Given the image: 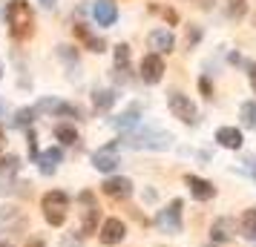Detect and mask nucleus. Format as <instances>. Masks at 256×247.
Returning <instances> with one entry per match:
<instances>
[{
  "mask_svg": "<svg viewBox=\"0 0 256 247\" xmlns=\"http://www.w3.org/2000/svg\"><path fill=\"white\" fill-rule=\"evenodd\" d=\"M38 3H40V6H46V9H55V3H58V0H38Z\"/></svg>",
  "mask_w": 256,
  "mask_h": 247,
  "instance_id": "473e14b6",
  "label": "nucleus"
},
{
  "mask_svg": "<svg viewBox=\"0 0 256 247\" xmlns=\"http://www.w3.org/2000/svg\"><path fill=\"white\" fill-rule=\"evenodd\" d=\"M35 109L32 106H24V109H18L14 112V127H32V121H35Z\"/></svg>",
  "mask_w": 256,
  "mask_h": 247,
  "instance_id": "393cba45",
  "label": "nucleus"
},
{
  "mask_svg": "<svg viewBox=\"0 0 256 247\" xmlns=\"http://www.w3.org/2000/svg\"><path fill=\"white\" fill-rule=\"evenodd\" d=\"M18 167H20V161H18L14 155L0 158V173H3V176H14V173H18Z\"/></svg>",
  "mask_w": 256,
  "mask_h": 247,
  "instance_id": "a878e982",
  "label": "nucleus"
},
{
  "mask_svg": "<svg viewBox=\"0 0 256 247\" xmlns=\"http://www.w3.org/2000/svg\"><path fill=\"white\" fill-rule=\"evenodd\" d=\"M55 138H58L60 144H66V147H75V144H78V132H75V127L60 124V127H55Z\"/></svg>",
  "mask_w": 256,
  "mask_h": 247,
  "instance_id": "5701e85b",
  "label": "nucleus"
},
{
  "mask_svg": "<svg viewBox=\"0 0 256 247\" xmlns=\"http://www.w3.org/2000/svg\"><path fill=\"white\" fill-rule=\"evenodd\" d=\"M216 141L224 147V150H242V130H236V127H219L216 130Z\"/></svg>",
  "mask_w": 256,
  "mask_h": 247,
  "instance_id": "dca6fc26",
  "label": "nucleus"
},
{
  "mask_svg": "<svg viewBox=\"0 0 256 247\" xmlns=\"http://www.w3.org/2000/svg\"><path fill=\"white\" fill-rule=\"evenodd\" d=\"M184 184L190 187V196L196 201H210L213 196H216V187L210 184L208 178H198V176H187Z\"/></svg>",
  "mask_w": 256,
  "mask_h": 247,
  "instance_id": "2eb2a0df",
  "label": "nucleus"
},
{
  "mask_svg": "<svg viewBox=\"0 0 256 247\" xmlns=\"http://www.w3.org/2000/svg\"><path fill=\"white\" fill-rule=\"evenodd\" d=\"M32 109L35 112H49V115H60V118H78V109L72 104H66V101H58V98H44Z\"/></svg>",
  "mask_w": 256,
  "mask_h": 247,
  "instance_id": "f8f14e48",
  "label": "nucleus"
},
{
  "mask_svg": "<svg viewBox=\"0 0 256 247\" xmlns=\"http://www.w3.org/2000/svg\"><path fill=\"white\" fill-rule=\"evenodd\" d=\"M167 106H170L173 118H178L182 124H193L196 121V104L184 92H170L167 95Z\"/></svg>",
  "mask_w": 256,
  "mask_h": 247,
  "instance_id": "423d86ee",
  "label": "nucleus"
},
{
  "mask_svg": "<svg viewBox=\"0 0 256 247\" xmlns=\"http://www.w3.org/2000/svg\"><path fill=\"white\" fill-rule=\"evenodd\" d=\"M182 199H173L164 210H158V216H156V227L162 230V233L167 236H176L182 233Z\"/></svg>",
  "mask_w": 256,
  "mask_h": 247,
  "instance_id": "20e7f679",
  "label": "nucleus"
},
{
  "mask_svg": "<svg viewBox=\"0 0 256 247\" xmlns=\"http://www.w3.org/2000/svg\"><path fill=\"white\" fill-rule=\"evenodd\" d=\"M244 14V0H230V17H242Z\"/></svg>",
  "mask_w": 256,
  "mask_h": 247,
  "instance_id": "cd10ccee",
  "label": "nucleus"
},
{
  "mask_svg": "<svg viewBox=\"0 0 256 247\" xmlns=\"http://www.w3.org/2000/svg\"><path fill=\"white\" fill-rule=\"evenodd\" d=\"M118 144L132 147V150H167L173 144L170 132H158V130H136V132H124Z\"/></svg>",
  "mask_w": 256,
  "mask_h": 247,
  "instance_id": "f03ea898",
  "label": "nucleus"
},
{
  "mask_svg": "<svg viewBox=\"0 0 256 247\" xmlns=\"http://www.w3.org/2000/svg\"><path fill=\"white\" fill-rule=\"evenodd\" d=\"M254 20H256V17H254Z\"/></svg>",
  "mask_w": 256,
  "mask_h": 247,
  "instance_id": "4c0bfd02",
  "label": "nucleus"
},
{
  "mask_svg": "<svg viewBox=\"0 0 256 247\" xmlns=\"http://www.w3.org/2000/svg\"><path fill=\"white\" fill-rule=\"evenodd\" d=\"M0 247H12V245H9V242H0Z\"/></svg>",
  "mask_w": 256,
  "mask_h": 247,
  "instance_id": "c9c22d12",
  "label": "nucleus"
},
{
  "mask_svg": "<svg viewBox=\"0 0 256 247\" xmlns=\"http://www.w3.org/2000/svg\"><path fill=\"white\" fill-rule=\"evenodd\" d=\"M29 247H44V242H38L35 239V242H29Z\"/></svg>",
  "mask_w": 256,
  "mask_h": 247,
  "instance_id": "72a5a7b5",
  "label": "nucleus"
},
{
  "mask_svg": "<svg viewBox=\"0 0 256 247\" xmlns=\"http://www.w3.org/2000/svg\"><path fill=\"white\" fill-rule=\"evenodd\" d=\"M248 78H250V86H254V92H256V63L248 66Z\"/></svg>",
  "mask_w": 256,
  "mask_h": 247,
  "instance_id": "7c9ffc66",
  "label": "nucleus"
},
{
  "mask_svg": "<svg viewBox=\"0 0 256 247\" xmlns=\"http://www.w3.org/2000/svg\"><path fill=\"white\" fill-rule=\"evenodd\" d=\"M239 118H242V127L256 130V101H244L239 106Z\"/></svg>",
  "mask_w": 256,
  "mask_h": 247,
  "instance_id": "4be33fe9",
  "label": "nucleus"
},
{
  "mask_svg": "<svg viewBox=\"0 0 256 247\" xmlns=\"http://www.w3.org/2000/svg\"><path fill=\"white\" fill-rule=\"evenodd\" d=\"M147 46L152 49V55H170L176 49V37L170 29H152L147 35Z\"/></svg>",
  "mask_w": 256,
  "mask_h": 247,
  "instance_id": "9d476101",
  "label": "nucleus"
},
{
  "mask_svg": "<svg viewBox=\"0 0 256 247\" xmlns=\"http://www.w3.org/2000/svg\"><path fill=\"white\" fill-rule=\"evenodd\" d=\"M78 204H81L84 210H81V233L84 236H90L98 230V201H95V196L90 193V190H84L81 196H78Z\"/></svg>",
  "mask_w": 256,
  "mask_h": 247,
  "instance_id": "39448f33",
  "label": "nucleus"
},
{
  "mask_svg": "<svg viewBox=\"0 0 256 247\" xmlns=\"http://www.w3.org/2000/svg\"><path fill=\"white\" fill-rule=\"evenodd\" d=\"M118 147L121 144L118 141H110V144H104L101 150H95L92 153V167L95 170H101V173H112L121 161H118Z\"/></svg>",
  "mask_w": 256,
  "mask_h": 247,
  "instance_id": "6e6552de",
  "label": "nucleus"
},
{
  "mask_svg": "<svg viewBox=\"0 0 256 247\" xmlns=\"http://www.w3.org/2000/svg\"><path fill=\"white\" fill-rule=\"evenodd\" d=\"M138 115H141L138 106H130V109H124L118 118H112L110 124H112L116 130H121V132H130L132 127H138Z\"/></svg>",
  "mask_w": 256,
  "mask_h": 247,
  "instance_id": "a211bd4d",
  "label": "nucleus"
},
{
  "mask_svg": "<svg viewBox=\"0 0 256 247\" xmlns=\"http://www.w3.org/2000/svg\"><path fill=\"white\" fill-rule=\"evenodd\" d=\"M124 236H127V224L121 222V219H106L101 224V230H98V239H101V245H121L124 242Z\"/></svg>",
  "mask_w": 256,
  "mask_h": 247,
  "instance_id": "1a4fd4ad",
  "label": "nucleus"
},
{
  "mask_svg": "<svg viewBox=\"0 0 256 247\" xmlns=\"http://www.w3.org/2000/svg\"><path fill=\"white\" fill-rule=\"evenodd\" d=\"M239 233L244 239H256V207H248L239 219Z\"/></svg>",
  "mask_w": 256,
  "mask_h": 247,
  "instance_id": "aec40b11",
  "label": "nucleus"
},
{
  "mask_svg": "<svg viewBox=\"0 0 256 247\" xmlns=\"http://www.w3.org/2000/svg\"><path fill=\"white\" fill-rule=\"evenodd\" d=\"M198 37H202V32H198L196 26H193V29H187V46H193V43H198Z\"/></svg>",
  "mask_w": 256,
  "mask_h": 247,
  "instance_id": "c85d7f7f",
  "label": "nucleus"
},
{
  "mask_svg": "<svg viewBox=\"0 0 256 247\" xmlns=\"http://www.w3.org/2000/svg\"><path fill=\"white\" fill-rule=\"evenodd\" d=\"M138 78L144 83H158L164 78V60H162V55H144L141 58V63H138Z\"/></svg>",
  "mask_w": 256,
  "mask_h": 247,
  "instance_id": "0eeeda50",
  "label": "nucleus"
},
{
  "mask_svg": "<svg viewBox=\"0 0 256 247\" xmlns=\"http://www.w3.org/2000/svg\"><path fill=\"white\" fill-rule=\"evenodd\" d=\"M72 32H75V35L81 37L84 43H86V49H90V52H98V55H101V52L106 49L104 40H101V37H95V35H92V32H90V29H86L84 23H75V26H72Z\"/></svg>",
  "mask_w": 256,
  "mask_h": 247,
  "instance_id": "6ab92c4d",
  "label": "nucleus"
},
{
  "mask_svg": "<svg viewBox=\"0 0 256 247\" xmlns=\"http://www.w3.org/2000/svg\"><path fill=\"white\" fill-rule=\"evenodd\" d=\"M233 233H236V224H233V219H216V222H213V227H210V239H213V242H219V245L230 242Z\"/></svg>",
  "mask_w": 256,
  "mask_h": 247,
  "instance_id": "f3484780",
  "label": "nucleus"
},
{
  "mask_svg": "<svg viewBox=\"0 0 256 247\" xmlns=\"http://www.w3.org/2000/svg\"><path fill=\"white\" fill-rule=\"evenodd\" d=\"M0 81H3V66H0Z\"/></svg>",
  "mask_w": 256,
  "mask_h": 247,
  "instance_id": "e433bc0d",
  "label": "nucleus"
},
{
  "mask_svg": "<svg viewBox=\"0 0 256 247\" xmlns=\"http://www.w3.org/2000/svg\"><path fill=\"white\" fill-rule=\"evenodd\" d=\"M40 210L52 227H60L66 222V213H70V196L64 190H49L46 196L40 199Z\"/></svg>",
  "mask_w": 256,
  "mask_h": 247,
  "instance_id": "7ed1b4c3",
  "label": "nucleus"
},
{
  "mask_svg": "<svg viewBox=\"0 0 256 247\" xmlns=\"http://www.w3.org/2000/svg\"><path fill=\"white\" fill-rule=\"evenodd\" d=\"M92 104H95L98 112H106L110 106L116 104V92H112V89H95L92 92Z\"/></svg>",
  "mask_w": 256,
  "mask_h": 247,
  "instance_id": "412c9836",
  "label": "nucleus"
},
{
  "mask_svg": "<svg viewBox=\"0 0 256 247\" xmlns=\"http://www.w3.org/2000/svg\"><path fill=\"white\" fill-rule=\"evenodd\" d=\"M3 153H6V132L0 127V158H3Z\"/></svg>",
  "mask_w": 256,
  "mask_h": 247,
  "instance_id": "2f4dec72",
  "label": "nucleus"
},
{
  "mask_svg": "<svg viewBox=\"0 0 256 247\" xmlns=\"http://www.w3.org/2000/svg\"><path fill=\"white\" fill-rule=\"evenodd\" d=\"M198 89L204 92V98H213V89H210V81H208V78H202V81H198Z\"/></svg>",
  "mask_w": 256,
  "mask_h": 247,
  "instance_id": "c756f323",
  "label": "nucleus"
},
{
  "mask_svg": "<svg viewBox=\"0 0 256 247\" xmlns=\"http://www.w3.org/2000/svg\"><path fill=\"white\" fill-rule=\"evenodd\" d=\"M127 66H130V46L127 43H118L116 46V69H118V75L127 72Z\"/></svg>",
  "mask_w": 256,
  "mask_h": 247,
  "instance_id": "b1692460",
  "label": "nucleus"
},
{
  "mask_svg": "<svg viewBox=\"0 0 256 247\" xmlns=\"http://www.w3.org/2000/svg\"><path fill=\"white\" fill-rule=\"evenodd\" d=\"M6 26L14 40H26L35 26V12L26 0H9L6 3Z\"/></svg>",
  "mask_w": 256,
  "mask_h": 247,
  "instance_id": "f257e3e1",
  "label": "nucleus"
},
{
  "mask_svg": "<svg viewBox=\"0 0 256 247\" xmlns=\"http://www.w3.org/2000/svg\"><path fill=\"white\" fill-rule=\"evenodd\" d=\"M101 190H104V196H110V199H116V201H124L132 196V181L124 176H112V178H106L104 184H101Z\"/></svg>",
  "mask_w": 256,
  "mask_h": 247,
  "instance_id": "9b49d317",
  "label": "nucleus"
},
{
  "mask_svg": "<svg viewBox=\"0 0 256 247\" xmlns=\"http://www.w3.org/2000/svg\"><path fill=\"white\" fill-rule=\"evenodd\" d=\"M60 161H64V150H60V147H49V150H44V153L35 155V164L40 167L44 176H52V173L58 170Z\"/></svg>",
  "mask_w": 256,
  "mask_h": 247,
  "instance_id": "4468645a",
  "label": "nucleus"
},
{
  "mask_svg": "<svg viewBox=\"0 0 256 247\" xmlns=\"http://www.w3.org/2000/svg\"><path fill=\"white\" fill-rule=\"evenodd\" d=\"M3 112H6V104H3V101H0V115H3Z\"/></svg>",
  "mask_w": 256,
  "mask_h": 247,
  "instance_id": "f704fd0d",
  "label": "nucleus"
},
{
  "mask_svg": "<svg viewBox=\"0 0 256 247\" xmlns=\"http://www.w3.org/2000/svg\"><path fill=\"white\" fill-rule=\"evenodd\" d=\"M26 147H29V155L35 158V155H38V135H35L32 127H29V132H26Z\"/></svg>",
  "mask_w": 256,
  "mask_h": 247,
  "instance_id": "bb28decb",
  "label": "nucleus"
},
{
  "mask_svg": "<svg viewBox=\"0 0 256 247\" xmlns=\"http://www.w3.org/2000/svg\"><path fill=\"white\" fill-rule=\"evenodd\" d=\"M92 17L98 26H112L118 20V3L116 0H95L92 3Z\"/></svg>",
  "mask_w": 256,
  "mask_h": 247,
  "instance_id": "ddd939ff",
  "label": "nucleus"
}]
</instances>
